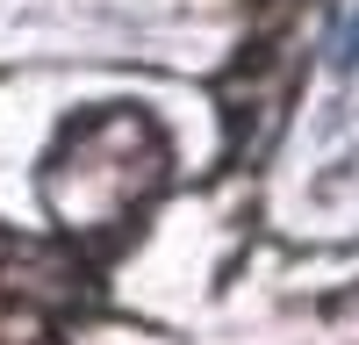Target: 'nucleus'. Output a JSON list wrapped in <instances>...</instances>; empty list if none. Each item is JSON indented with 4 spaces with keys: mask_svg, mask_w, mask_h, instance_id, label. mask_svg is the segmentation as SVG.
Here are the masks:
<instances>
[{
    "mask_svg": "<svg viewBox=\"0 0 359 345\" xmlns=\"http://www.w3.org/2000/svg\"><path fill=\"white\" fill-rule=\"evenodd\" d=\"M331 65H338V72H352V65H359V15H352V22H338V50H331Z\"/></svg>",
    "mask_w": 359,
    "mask_h": 345,
    "instance_id": "1",
    "label": "nucleus"
}]
</instances>
